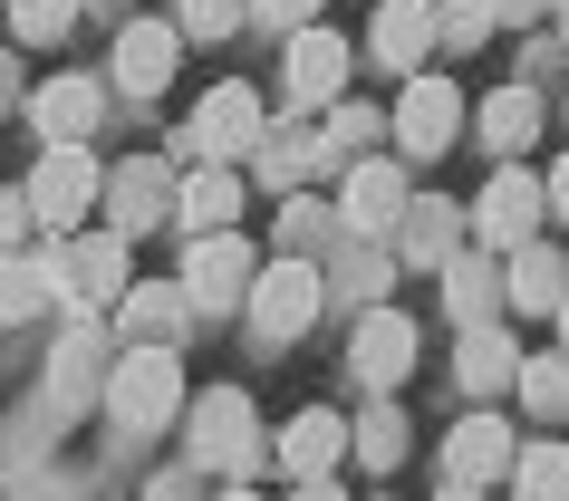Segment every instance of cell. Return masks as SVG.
I'll use <instances>...</instances> for the list:
<instances>
[{
  "mask_svg": "<svg viewBox=\"0 0 569 501\" xmlns=\"http://www.w3.org/2000/svg\"><path fill=\"white\" fill-rule=\"evenodd\" d=\"M319 299H329V280L309 270V251H290V261H261V270H251L241 309H251V338H261V348H290V338L319 319Z\"/></svg>",
  "mask_w": 569,
  "mask_h": 501,
  "instance_id": "1",
  "label": "cell"
},
{
  "mask_svg": "<svg viewBox=\"0 0 569 501\" xmlns=\"http://www.w3.org/2000/svg\"><path fill=\"white\" fill-rule=\"evenodd\" d=\"M183 453H193L203 472H232V482H251V472H261L251 395H241V385H212V395H193V434H183Z\"/></svg>",
  "mask_w": 569,
  "mask_h": 501,
  "instance_id": "2",
  "label": "cell"
},
{
  "mask_svg": "<svg viewBox=\"0 0 569 501\" xmlns=\"http://www.w3.org/2000/svg\"><path fill=\"white\" fill-rule=\"evenodd\" d=\"M107 405H117V424H126V434H154V424H164V414L183 405V367H174V348L136 338V348L117 357V377H107Z\"/></svg>",
  "mask_w": 569,
  "mask_h": 501,
  "instance_id": "3",
  "label": "cell"
},
{
  "mask_svg": "<svg viewBox=\"0 0 569 501\" xmlns=\"http://www.w3.org/2000/svg\"><path fill=\"white\" fill-rule=\"evenodd\" d=\"M540 212H550V193H540V174H521L511 154H492V183L473 193V232L492 241V251H521V241L540 232Z\"/></svg>",
  "mask_w": 569,
  "mask_h": 501,
  "instance_id": "4",
  "label": "cell"
},
{
  "mask_svg": "<svg viewBox=\"0 0 569 501\" xmlns=\"http://www.w3.org/2000/svg\"><path fill=\"white\" fill-rule=\"evenodd\" d=\"M107 193V174L88 164V146H49L39 154V174H30V222L39 232H78V212Z\"/></svg>",
  "mask_w": 569,
  "mask_h": 501,
  "instance_id": "5",
  "label": "cell"
},
{
  "mask_svg": "<svg viewBox=\"0 0 569 501\" xmlns=\"http://www.w3.org/2000/svg\"><path fill=\"white\" fill-rule=\"evenodd\" d=\"M348 68H358V49H348L329 20H309V30H290L280 88H290V107H338V97H348Z\"/></svg>",
  "mask_w": 569,
  "mask_h": 501,
  "instance_id": "6",
  "label": "cell"
},
{
  "mask_svg": "<svg viewBox=\"0 0 569 501\" xmlns=\"http://www.w3.org/2000/svg\"><path fill=\"white\" fill-rule=\"evenodd\" d=\"M261 136H270L261 88H212L203 107H193V126H183V154H212V164H232V154H251Z\"/></svg>",
  "mask_w": 569,
  "mask_h": 501,
  "instance_id": "7",
  "label": "cell"
},
{
  "mask_svg": "<svg viewBox=\"0 0 569 501\" xmlns=\"http://www.w3.org/2000/svg\"><path fill=\"white\" fill-rule=\"evenodd\" d=\"M387 126H396V146L425 164V154H445L453 136H463V88H453V78H406V97H396Z\"/></svg>",
  "mask_w": 569,
  "mask_h": 501,
  "instance_id": "8",
  "label": "cell"
},
{
  "mask_svg": "<svg viewBox=\"0 0 569 501\" xmlns=\"http://www.w3.org/2000/svg\"><path fill=\"white\" fill-rule=\"evenodd\" d=\"M416 357H425V338H416L406 309H367L358 338H348V367H358V385H377V395L416 377Z\"/></svg>",
  "mask_w": 569,
  "mask_h": 501,
  "instance_id": "9",
  "label": "cell"
},
{
  "mask_svg": "<svg viewBox=\"0 0 569 501\" xmlns=\"http://www.w3.org/2000/svg\"><path fill=\"white\" fill-rule=\"evenodd\" d=\"M183 290H193V309H232V299L251 290V241H241V232H193V251H183Z\"/></svg>",
  "mask_w": 569,
  "mask_h": 501,
  "instance_id": "10",
  "label": "cell"
},
{
  "mask_svg": "<svg viewBox=\"0 0 569 501\" xmlns=\"http://www.w3.org/2000/svg\"><path fill=\"white\" fill-rule=\"evenodd\" d=\"M511 453H521V443H511V424L482 405V414H463V424L445 434V482H473V492H492V482L511 472Z\"/></svg>",
  "mask_w": 569,
  "mask_h": 501,
  "instance_id": "11",
  "label": "cell"
},
{
  "mask_svg": "<svg viewBox=\"0 0 569 501\" xmlns=\"http://www.w3.org/2000/svg\"><path fill=\"white\" fill-rule=\"evenodd\" d=\"M174 59H183V30H174V20H126V30H117V88L126 97H164Z\"/></svg>",
  "mask_w": 569,
  "mask_h": 501,
  "instance_id": "12",
  "label": "cell"
},
{
  "mask_svg": "<svg viewBox=\"0 0 569 501\" xmlns=\"http://www.w3.org/2000/svg\"><path fill=\"white\" fill-rule=\"evenodd\" d=\"M445 309H453V328H482V319H502V270H492V241H473V251H453L445 270Z\"/></svg>",
  "mask_w": 569,
  "mask_h": 501,
  "instance_id": "13",
  "label": "cell"
},
{
  "mask_svg": "<svg viewBox=\"0 0 569 501\" xmlns=\"http://www.w3.org/2000/svg\"><path fill=\"white\" fill-rule=\"evenodd\" d=\"M30 117H39L49 146H88L97 117H107V88H97V78H49V88L30 97Z\"/></svg>",
  "mask_w": 569,
  "mask_h": 501,
  "instance_id": "14",
  "label": "cell"
},
{
  "mask_svg": "<svg viewBox=\"0 0 569 501\" xmlns=\"http://www.w3.org/2000/svg\"><path fill=\"white\" fill-rule=\"evenodd\" d=\"M97 385H107V328H68L59 357H49V405L78 414V405H97Z\"/></svg>",
  "mask_w": 569,
  "mask_h": 501,
  "instance_id": "15",
  "label": "cell"
},
{
  "mask_svg": "<svg viewBox=\"0 0 569 501\" xmlns=\"http://www.w3.org/2000/svg\"><path fill=\"white\" fill-rule=\"evenodd\" d=\"M453 251H463V212L435 203V193H416L406 222H396V261H406V270H445Z\"/></svg>",
  "mask_w": 569,
  "mask_h": 501,
  "instance_id": "16",
  "label": "cell"
},
{
  "mask_svg": "<svg viewBox=\"0 0 569 501\" xmlns=\"http://www.w3.org/2000/svg\"><path fill=\"white\" fill-rule=\"evenodd\" d=\"M107 212H117V232H146V222H164V212H174V174H164L154 154L117 164V174H107Z\"/></svg>",
  "mask_w": 569,
  "mask_h": 501,
  "instance_id": "17",
  "label": "cell"
},
{
  "mask_svg": "<svg viewBox=\"0 0 569 501\" xmlns=\"http://www.w3.org/2000/svg\"><path fill=\"white\" fill-rule=\"evenodd\" d=\"M59 280H68V290H78V299H88V309H97V299H126V232H117V222H107V232L68 241Z\"/></svg>",
  "mask_w": 569,
  "mask_h": 501,
  "instance_id": "18",
  "label": "cell"
},
{
  "mask_svg": "<svg viewBox=\"0 0 569 501\" xmlns=\"http://www.w3.org/2000/svg\"><path fill=\"white\" fill-rule=\"evenodd\" d=\"M406 203H416V193H406V174H396V164H377V154H367V164H348V232H396V222H406Z\"/></svg>",
  "mask_w": 569,
  "mask_h": 501,
  "instance_id": "19",
  "label": "cell"
},
{
  "mask_svg": "<svg viewBox=\"0 0 569 501\" xmlns=\"http://www.w3.org/2000/svg\"><path fill=\"white\" fill-rule=\"evenodd\" d=\"M502 299H511V309H540V319H550V309L569 299V261L531 232L521 251H511V270H502Z\"/></svg>",
  "mask_w": 569,
  "mask_h": 501,
  "instance_id": "20",
  "label": "cell"
},
{
  "mask_svg": "<svg viewBox=\"0 0 569 501\" xmlns=\"http://www.w3.org/2000/svg\"><path fill=\"white\" fill-rule=\"evenodd\" d=\"M511 377H521V348H511V328L502 319H482V328H463V395H511Z\"/></svg>",
  "mask_w": 569,
  "mask_h": 501,
  "instance_id": "21",
  "label": "cell"
},
{
  "mask_svg": "<svg viewBox=\"0 0 569 501\" xmlns=\"http://www.w3.org/2000/svg\"><path fill=\"white\" fill-rule=\"evenodd\" d=\"M377 59L396 68V78H416V59L435 49V0H387L377 10V39H367Z\"/></svg>",
  "mask_w": 569,
  "mask_h": 501,
  "instance_id": "22",
  "label": "cell"
},
{
  "mask_svg": "<svg viewBox=\"0 0 569 501\" xmlns=\"http://www.w3.org/2000/svg\"><path fill=\"white\" fill-rule=\"evenodd\" d=\"M338 453H348V424H338V405H309L290 434H280V463L300 472V482H319V472H338Z\"/></svg>",
  "mask_w": 569,
  "mask_h": 501,
  "instance_id": "23",
  "label": "cell"
},
{
  "mask_svg": "<svg viewBox=\"0 0 569 501\" xmlns=\"http://www.w3.org/2000/svg\"><path fill=\"white\" fill-rule=\"evenodd\" d=\"M232 212H241V174H222V164L193 174L174 193V222H183V232H232Z\"/></svg>",
  "mask_w": 569,
  "mask_h": 501,
  "instance_id": "24",
  "label": "cell"
},
{
  "mask_svg": "<svg viewBox=\"0 0 569 501\" xmlns=\"http://www.w3.org/2000/svg\"><path fill=\"white\" fill-rule=\"evenodd\" d=\"M540 136V97L531 88H492L482 97V154H521Z\"/></svg>",
  "mask_w": 569,
  "mask_h": 501,
  "instance_id": "25",
  "label": "cell"
},
{
  "mask_svg": "<svg viewBox=\"0 0 569 501\" xmlns=\"http://www.w3.org/2000/svg\"><path fill=\"white\" fill-rule=\"evenodd\" d=\"M183 319H193V290H183V280H164V290H126V309H117V328L154 338V348H164Z\"/></svg>",
  "mask_w": 569,
  "mask_h": 501,
  "instance_id": "26",
  "label": "cell"
},
{
  "mask_svg": "<svg viewBox=\"0 0 569 501\" xmlns=\"http://www.w3.org/2000/svg\"><path fill=\"white\" fill-rule=\"evenodd\" d=\"M59 290V261H30V251H0V328H20L39 299Z\"/></svg>",
  "mask_w": 569,
  "mask_h": 501,
  "instance_id": "27",
  "label": "cell"
},
{
  "mask_svg": "<svg viewBox=\"0 0 569 501\" xmlns=\"http://www.w3.org/2000/svg\"><path fill=\"white\" fill-rule=\"evenodd\" d=\"M511 395H521V405H531L540 424H569V348H560V357H521Z\"/></svg>",
  "mask_w": 569,
  "mask_h": 501,
  "instance_id": "28",
  "label": "cell"
},
{
  "mask_svg": "<svg viewBox=\"0 0 569 501\" xmlns=\"http://www.w3.org/2000/svg\"><path fill=\"white\" fill-rule=\"evenodd\" d=\"M511 501H569V443L511 453Z\"/></svg>",
  "mask_w": 569,
  "mask_h": 501,
  "instance_id": "29",
  "label": "cell"
},
{
  "mask_svg": "<svg viewBox=\"0 0 569 501\" xmlns=\"http://www.w3.org/2000/svg\"><path fill=\"white\" fill-rule=\"evenodd\" d=\"M251 164H261V183H270V193H300V183H309V164H329V154H319V146H300V136H280V126H270L261 146H251Z\"/></svg>",
  "mask_w": 569,
  "mask_h": 501,
  "instance_id": "30",
  "label": "cell"
},
{
  "mask_svg": "<svg viewBox=\"0 0 569 501\" xmlns=\"http://www.w3.org/2000/svg\"><path fill=\"white\" fill-rule=\"evenodd\" d=\"M348 443H358V463H367V472H396V463H406V405H367Z\"/></svg>",
  "mask_w": 569,
  "mask_h": 501,
  "instance_id": "31",
  "label": "cell"
},
{
  "mask_svg": "<svg viewBox=\"0 0 569 501\" xmlns=\"http://www.w3.org/2000/svg\"><path fill=\"white\" fill-rule=\"evenodd\" d=\"M78 10H88V0H10V30L30 39V49H59V39L78 30Z\"/></svg>",
  "mask_w": 569,
  "mask_h": 501,
  "instance_id": "32",
  "label": "cell"
},
{
  "mask_svg": "<svg viewBox=\"0 0 569 501\" xmlns=\"http://www.w3.org/2000/svg\"><path fill=\"white\" fill-rule=\"evenodd\" d=\"M502 30V10L492 0H435V39H453V49H473V39Z\"/></svg>",
  "mask_w": 569,
  "mask_h": 501,
  "instance_id": "33",
  "label": "cell"
},
{
  "mask_svg": "<svg viewBox=\"0 0 569 501\" xmlns=\"http://www.w3.org/2000/svg\"><path fill=\"white\" fill-rule=\"evenodd\" d=\"M241 20H251V0H183L174 30H183V39H232Z\"/></svg>",
  "mask_w": 569,
  "mask_h": 501,
  "instance_id": "34",
  "label": "cell"
},
{
  "mask_svg": "<svg viewBox=\"0 0 569 501\" xmlns=\"http://www.w3.org/2000/svg\"><path fill=\"white\" fill-rule=\"evenodd\" d=\"M338 212L329 203H309V193H290V212H280V251H309V241H329Z\"/></svg>",
  "mask_w": 569,
  "mask_h": 501,
  "instance_id": "35",
  "label": "cell"
},
{
  "mask_svg": "<svg viewBox=\"0 0 569 501\" xmlns=\"http://www.w3.org/2000/svg\"><path fill=\"white\" fill-rule=\"evenodd\" d=\"M329 290L338 299H377V290H387V261H377V251H348V261L329 270Z\"/></svg>",
  "mask_w": 569,
  "mask_h": 501,
  "instance_id": "36",
  "label": "cell"
},
{
  "mask_svg": "<svg viewBox=\"0 0 569 501\" xmlns=\"http://www.w3.org/2000/svg\"><path fill=\"white\" fill-rule=\"evenodd\" d=\"M358 146H377V117H367V107H338V117H329V136H319V154L338 164V154H358Z\"/></svg>",
  "mask_w": 569,
  "mask_h": 501,
  "instance_id": "37",
  "label": "cell"
},
{
  "mask_svg": "<svg viewBox=\"0 0 569 501\" xmlns=\"http://www.w3.org/2000/svg\"><path fill=\"white\" fill-rule=\"evenodd\" d=\"M251 20H261V30H309L319 0H251Z\"/></svg>",
  "mask_w": 569,
  "mask_h": 501,
  "instance_id": "38",
  "label": "cell"
},
{
  "mask_svg": "<svg viewBox=\"0 0 569 501\" xmlns=\"http://www.w3.org/2000/svg\"><path fill=\"white\" fill-rule=\"evenodd\" d=\"M30 241V193H0V251H20Z\"/></svg>",
  "mask_w": 569,
  "mask_h": 501,
  "instance_id": "39",
  "label": "cell"
},
{
  "mask_svg": "<svg viewBox=\"0 0 569 501\" xmlns=\"http://www.w3.org/2000/svg\"><path fill=\"white\" fill-rule=\"evenodd\" d=\"M540 193H550V212H560V222H569V154H560V164H550V174H540Z\"/></svg>",
  "mask_w": 569,
  "mask_h": 501,
  "instance_id": "40",
  "label": "cell"
},
{
  "mask_svg": "<svg viewBox=\"0 0 569 501\" xmlns=\"http://www.w3.org/2000/svg\"><path fill=\"white\" fill-rule=\"evenodd\" d=\"M300 501H348V492H338V472H319V482H300Z\"/></svg>",
  "mask_w": 569,
  "mask_h": 501,
  "instance_id": "41",
  "label": "cell"
},
{
  "mask_svg": "<svg viewBox=\"0 0 569 501\" xmlns=\"http://www.w3.org/2000/svg\"><path fill=\"white\" fill-rule=\"evenodd\" d=\"M492 10H502V20H540V10H550V0H492Z\"/></svg>",
  "mask_w": 569,
  "mask_h": 501,
  "instance_id": "42",
  "label": "cell"
},
{
  "mask_svg": "<svg viewBox=\"0 0 569 501\" xmlns=\"http://www.w3.org/2000/svg\"><path fill=\"white\" fill-rule=\"evenodd\" d=\"M10 97H20V68L0 59V117H10Z\"/></svg>",
  "mask_w": 569,
  "mask_h": 501,
  "instance_id": "43",
  "label": "cell"
},
{
  "mask_svg": "<svg viewBox=\"0 0 569 501\" xmlns=\"http://www.w3.org/2000/svg\"><path fill=\"white\" fill-rule=\"evenodd\" d=\"M146 501H183V472H164V482H154V492Z\"/></svg>",
  "mask_w": 569,
  "mask_h": 501,
  "instance_id": "44",
  "label": "cell"
},
{
  "mask_svg": "<svg viewBox=\"0 0 569 501\" xmlns=\"http://www.w3.org/2000/svg\"><path fill=\"white\" fill-rule=\"evenodd\" d=\"M435 501H482V492H473V482H445V492H435Z\"/></svg>",
  "mask_w": 569,
  "mask_h": 501,
  "instance_id": "45",
  "label": "cell"
},
{
  "mask_svg": "<svg viewBox=\"0 0 569 501\" xmlns=\"http://www.w3.org/2000/svg\"><path fill=\"white\" fill-rule=\"evenodd\" d=\"M550 328H560V348H569V299H560V309H550Z\"/></svg>",
  "mask_w": 569,
  "mask_h": 501,
  "instance_id": "46",
  "label": "cell"
},
{
  "mask_svg": "<svg viewBox=\"0 0 569 501\" xmlns=\"http://www.w3.org/2000/svg\"><path fill=\"white\" fill-rule=\"evenodd\" d=\"M222 501H261V492H251V482H232V492H222Z\"/></svg>",
  "mask_w": 569,
  "mask_h": 501,
  "instance_id": "47",
  "label": "cell"
},
{
  "mask_svg": "<svg viewBox=\"0 0 569 501\" xmlns=\"http://www.w3.org/2000/svg\"><path fill=\"white\" fill-rule=\"evenodd\" d=\"M97 10H126V0H97Z\"/></svg>",
  "mask_w": 569,
  "mask_h": 501,
  "instance_id": "48",
  "label": "cell"
}]
</instances>
